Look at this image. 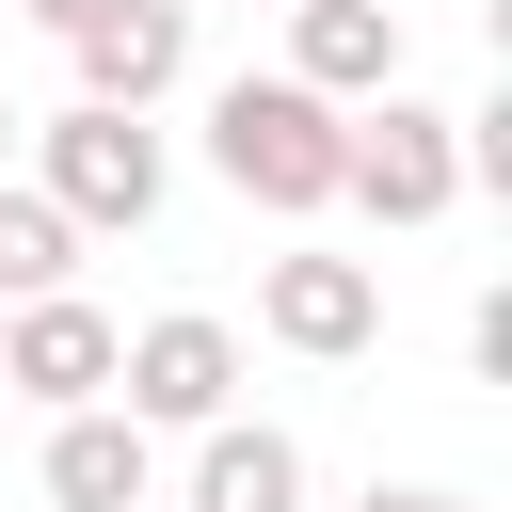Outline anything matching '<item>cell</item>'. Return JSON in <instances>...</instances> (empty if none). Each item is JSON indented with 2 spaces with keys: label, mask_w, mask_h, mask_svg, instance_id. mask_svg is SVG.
<instances>
[{
  "label": "cell",
  "mask_w": 512,
  "mask_h": 512,
  "mask_svg": "<svg viewBox=\"0 0 512 512\" xmlns=\"http://www.w3.org/2000/svg\"><path fill=\"white\" fill-rule=\"evenodd\" d=\"M336 160H352V112H320L304 80H224L208 96V176L272 224H320L336 208Z\"/></svg>",
  "instance_id": "1"
},
{
  "label": "cell",
  "mask_w": 512,
  "mask_h": 512,
  "mask_svg": "<svg viewBox=\"0 0 512 512\" xmlns=\"http://www.w3.org/2000/svg\"><path fill=\"white\" fill-rule=\"evenodd\" d=\"M16 144H32V192H48L80 240H144V224H160V192H176L160 112H96V96H64V112H32Z\"/></svg>",
  "instance_id": "2"
},
{
  "label": "cell",
  "mask_w": 512,
  "mask_h": 512,
  "mask_svg": "<svg viewBox=\"0 0 512 512\" xmlns=\"http://www.w3.org/2000/svg\"><path fill=\"white\" fill-rule=\"evenodd\" d=\"M112 416H128V432H208V416H240V320L160 304L144 336H112Z\"/></svg>",
  "instance_id": "3"
},
{
  "label": "cell",
  "mask_w": 512,
  "mask_h": 512,
  "mask_svg": "<svg viewBox=\"0 0 512 512\" xmlns=\"http://www.w3.org/2000/svg\"><path fill=\"white\" fill-rule=\"evenodd\" d=\"M336 208H368V224H448V208H464L448 112H432V96H368V112H352V160H336Z\"/></svg>",
  "instance_id": "4"
},
{
  "label": "cell",
  "mask_w": 512,
  "mask_h": 512,
  "mask_svg": "<svg viewBox=\"0 0 512 512\" xmlns=\"http://www.w3.org/2000/svg\"><path fill=\"white\" fill-rule=\"evenodd\" d=\"M256 336H272V352H304V368H352V352L384 336V272L304 240V256H272V272H256Z\"/></svg>",
  "instance_id": "5"
},
{
  "label": "cell",
  "mask_w": 512,
  "mask_h": 512,
  "mask_svg": "<svg viewBox=\"0 0 512 512\" xmlns=\"http://www.w3.org/2000/svg\"><path fill=\"white\" fill-rule=\"evenodd\" d=\"M64 64H80L96 112H160V96L192 80V0H96V16L64 32Z\"/></svg>",
  "instance_id": "6"
},
{
  "label": "cell",
  "mask_w": 512,
  "mask_h": 512,
  "mask_svg": "<svg viewBox=\"0 0 512 512\" xmlns=\"http://www.w3.org/2000/svg\"><path fill=\"white\" fill-rule=\"evenodd\" d=\"M112 304H80V288H48V304H0V384L16 400H48V416H80V400H112Z\"/></svg>",
  "instance_id": "7"
},
{
  "label": "cell",
  "mask_w": 512,
  "mask_h": 512,
  "mask_svg": "<svg viewBox=\"0 0 512 512\" xmlns=\"http://www.w3.org/2000/svg\"><path fill=\"white\" fill-rule=\"evenodd\" d=\"M272 80H304L320 112H368V96H400V16L384 0H288V64Z\"/></svg>",
  "instance_id": "8"
},
{
  "label": "cell",
  "mask_w": 512,
  "mask_h": 512,
  "mask_svg": "<svg viewBox=\"0 0 512 512\" xmlns=\"http://www.w3.org/2000/svg\"><path fill=\"white\" fill-rule=\"evenodd\" d=\"M160 496V432H128L112 400L48 416V512H144Z\"/></svg>",
  "instance_id": "9"
},
{
  "label": "cell",
  "mask_w": 512,
  "mask_h": 512,
  "mask_svg": "<svg viewBox=\"0 0 512 512\" xmlns=\"http://www.w3.org/2000/svg\"><path fill=\"white\" fill-rule=\"evenodd\" d=\"M176 512H304V448L272 416H208L192 432V496Z\"/></svg>",
  "instance_id": "10"
},
{
  "label": "cell",
  "mask_w": 512,
  "mask_h": 512,
  "mask_svg": "<svg viewBox=\"0 0 512 512\" xmlns=\"http://www.w3.org/2000/svg\"><path fill=\"white\" fill-rule=\"evenodd\" d=\"M48 288H80V224L32 176H0V304H48Z\"/></svg>",
  "instance_id": "11"
},
{
  "label": "cell",
  "mask_w": 512,
  "mask_h": 512,
  "mask_svg": "<svg viewBox=\"0 0 512 512\" xmlns=\"http://www.w3.org/2000/svg\"><path fill=\"white\" fill-rule=\"evenodd\" d=\"M464 368H480V384H512V288H480V304H464Z\"/></svg>",
  "instance_id": "12"
},
{
  "label": "cell",
  "mask_w": 512,
  "mask_h": 512,
  "mask_svg": "<svg viewBox=\"0 0 512 512\" xmlns=\"http://www.w3.org/2000/svg\"><path fill=\"white\" fill-rule=\"evenodd\" d=\"M352 512H464V496H448V480H368Z\"/></svg>",
  "instance_id": "13"
},
{
  "label": "cell",
  "mask_w": 512,
  "mask_h": 512,
  "mask_svg": "<svg viewBox=\"0 0 512 512\" xmlns=\"http://www.w3.org/2000/svg\"><path fill=\"white\" fill-rule=\"evenodd\" d=\"M80 16H96V0H32V32H80Z\"/></svg>",
  "instance_id": "14"
},
{
  "label": "cell",
  "mask_w": 512,
  "mask_h": 512,
  "mask_svg": "<svg viewBox=\"0 0 512 512\" xmlns=\"http://www.w3.org/2000/svg\"><path fill=\"white\" fill-rule=\"evenodd\" d=\"M16 128H32V112H16V96H0V176H16Z\"/></svg>",
  "instance_id": "15"
},
{
  "label": "cell",
  "mask_w": 512,
  "mask_h": 512,
  "mask_svg": "<svg viewBox=\"0 0 512 512\" xmlns=\"http://www.w3.org/2000/svg\"><path fill=\"white\" fill-rule=\"evenodd\" d=\"M144 512H176V496H144Z\"/></svg>",
  "instance_id": "16"
}]
</instances>
